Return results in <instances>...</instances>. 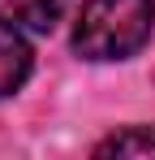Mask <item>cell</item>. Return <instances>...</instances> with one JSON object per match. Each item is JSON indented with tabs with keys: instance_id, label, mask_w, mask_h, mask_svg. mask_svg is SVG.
I'll return each mask as SVG.
<instances>
[{
	"instance_id": "cell-1",
	"label": "cell",
	"mask_w": 155,
	"mask_h": 160,
	"mask_svg": "<svg viewBox=\"0 0 155 160\" xmlns=\"http://www.w3.org/2000/svg\"><path fill=\"white\" fill-rule=\"evenodd\" d=\"M155 30V0H86L73 22V52L86 61H125Z\"/></svg>"
},
{
	"instance_id": "cell-2",
	"label": "cell",
	"mask_w": 155,
	"mask_h": 160,
	"mask_svg": "<svg viewBox=\"0 0 155 160\" xmlns=\"http://www.w3.org/2000/svg\"><path fill=\"white\" fill-rule=\"evenodd\" d=\"M30 65H35L30 43L22 39V30L0 13V100L13 95V91L30 78Z\"/></svg>"
},
{
	"instance_id": "cell-3",
	"label": "cell",
	"mask_w": 155,
	"mask_h": 160,
	"mask_svg": "<svg viewBox=\"0 0 155 160\" xmlns=\"http://www.w3.org/2000/svg\"><path fill=\"white\" fill-rule=\"evenodd\" d=\"M9 4V13H13V22H22V26L39 30V35H52L56 22L69 13V0H4Z\"/></svg>"
},
{
	"instance_id": "cell-4",
	"label": "cell",
	"mask_w": 155,
	"mask_h": 160,
	"mask_svg": "<svg viewBox=\"0 0 155 160\" xmlns=\"http://www.w3.org/2000/svg\"><path fill=\"white\" fill-rule=\"evenodd\" d=\"M95 156H155V130H147V126L121 130L112 138H103L95 147Z\"/></svg>"
}]
</instances>
